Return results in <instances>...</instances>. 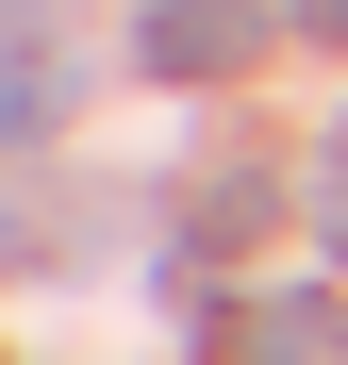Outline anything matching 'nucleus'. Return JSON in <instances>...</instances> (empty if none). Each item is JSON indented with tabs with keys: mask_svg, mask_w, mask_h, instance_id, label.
<instances>
[{
	"mask_svg": "<svg viewBox=\"0 0 348 365\" xmlns=\"http://www.w3.org/2000/svg\"><path fill=\"white\" fill-rule=\"evenodd\" d=\"M50 100H67L50 67H0V150H17V133H50Z\"/></svg>",
	"mask_w": 348,
	"mask_h": 365,
	"instance_id": "7ed1b4c3",
	"label": "nucleus"
},
{
	"mask_svg": "<svg viewBox=\"0 0 348 365\" xmlns=\"http://www.w3.org/2000/svg\"><path fill=\"white\" fill-rule=\"evenodd\" d=\"M315 216H332V250H348V182H332V200H315Z\"/></svg>",
	"mask_w": 348,
	"mask_h": 365,
	"instance_id": "39448f33",
	"label": "nucleus"
},
{
	"mask_svg": "<svg viewBox=\"0 0 348 365\" xmlns=\"http://www.w3.org/2000/svg\"><path fill=\"white\" fill-rule=\"evenodd\" d=\"M249 365H348V316H332V299H265V316H249Z\"/></svg>",
	"mask_w": 348,
	"mask_h": 365,
	"instance_id": "f03ea898",
	"label": "nucleus"
},
{
	"mask_svg": "<svg viewBox=\"0 0 348 365\" xmlns=\"http://www.w3.org/2000/svg\"><path fill=\"white\" fill-rule=\"evenodd\" d=\"M282 17H299V34H348V0H282Z\"/></svg>",
	"mask_w": 348,
	"mask_h": 365,
	"instance_id": "20e7f679",
	"label": "nucleus"
},
{
	"mask_svg": "<svg viewBox=\"0 0 348 365\" xmlns=\"http://www.w3.org/2000/svg\"><path fill=\"white\" fill-rule=\"evenodd\" d=\"M265 34H282V0H149L133 17V67L149 83H232Z\"/></svg>",
	"mask_w": 348,
	"mask_h": 365,
	"instance_id": "f257e3e1",
	"label": "nucleus"
}]
</instances>
